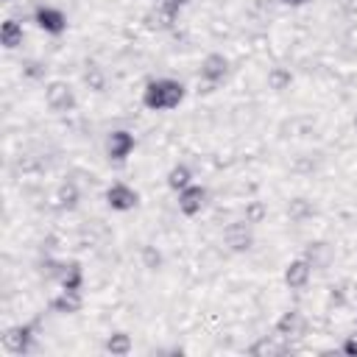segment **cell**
Listing matches in <instances>:
<instances>
[{"label": "cell", "instance_id": "6da1fadb", "mask_svg": "<svg viewBox=\"0 0 357 357\" xmlns=\"http://www.w3.org/2000/svg\"><path fill=\"white\" fill-rule=\"evenodd\" d=\"M184 100V84L176 78H156L148 81L142 89V106L148 112H167Z\"/></svg>", "mask_w": 357, "mask_h": 357}, {"label": "cell", "instance_id": "7a4b0ae2", "mask_svg": "<svg viewBox=\"0 0 357 357\" xmlns=\"http://www.w3.org/2000/svg\"><path fill=\"white\" fill-rule=\"evenodd\" d=\"M45 103L50 112H70L75 106V92L67 81H50L45 86Z\"/></svg>", "mask_w": 357, "mask_h": 357}, {"label": "cell", "instance_id": "3957f363", "mask_svg": "<svg viewBox=\"0 0 357 357\" xmlns=\"http://www.w3.org/2000/svg\"><path fill=\"white\" fill-rule=\"evenodd\" d=\"M226 73H229V59L223 53H206L204 61H201V67H198V75H201V81L209 89L218 86L226 78Z\"/></svg>", "mask_w": 357, "mask_h": 357}, {"label": "cell", "instance_id": "277c9868", "mask_svg": "<svg viewBox=\"0 0 357 357\" xmlns=\"http://www.w3.org/2000/svg\"><path fill=\"white\" fill-rule=\"evenodd\" d=\"M134 145H137L134 134H131V131H126V128H117V131H112V134L106 137V156H109L112 162L123 165V162L131 156Z\"/></svg>", "mask_w": 357, "mask_h": 357}, {"label": "cell", "instance_id": "5b68a950", "mask_svg": "<svg viewBox=\"0 0 357 357\" xmlns=\"http://www.w3.org/2000/svg\"><path fill=\"white\" fill-rule=\"evenodd\" d=\"M223 243L229 245V251L234 254H243L254 245V231H251V223L248 220H237V223H229L226 231H223Z\"/></svg>", "mask_w": 357, "mask_h": 357}, {"label": "cell", "instance_id": "8992f818", "mask_svg": "<svg viewBox=\"0 0 357 357\" xmlns=\"http://www.w3.org/2000/svg\"><path fill=\"white\" fill-rule=\"evenodd\" d=\"M106 204H109V209H114V212H128V209H134V206L139 204V192H137L134 187L123 184V181H114V184L106 190Z\"/></svg>", "mask_w": 357, "mask_h": 357}, {"label": "cell", "instance_id": "52a82bcc", "mask_svg": "<svg viewBox=\"0 0 357 357\" xmlns=\"http://www.w3.org/2000/svg\"><path fill=\"white\" fill-rule=\"evenodd\" d=\"M33 22H36L45 33H50V36H59V33L67 31V17H64V11H59V8H53V6H39V8L33 11Z\"/></svg>", "mask_w": 357, "mask_h": 357}, {"label": "cell", "instance_id": "ba28073f", "mask_svg": "<svg viewBox=\"0 0 357 357\" xmlns=\"http://www.w3.org/2000/svg\"><path fill=\"white\" fill-rule=\"evenodd\" d=\"M206 206V187H198V184H190L178 192V212L184 218H195L201 209Z\"/></svg>", "mask_w": 357, "mask_h": 357}, {"label": "cell", "instance_id": "9c48e42d", "mask_svg": "<svg viewBox=\"0 0 357 357\" xmlns=\"http://www.w3.org/2000/svg\"><path fill=\"white\" fill-rule=\"evenodd\" d=\"M310 279H312V262H310V259L298 257V259H290V262L284 265V284H287L290 290L307 287Z\"/></svg>", "mask_w": 357, "mask_h": 357}, {"label": "cell", "instance_id": "30bf717a", "mask_svg": "<svg viewBox=\"0 0 357 357\" xmlns=\"http://www.w3.org/2000/svg\"><path fill=\"white\" fill-rule=\"evenodd\" d=\"M3 343H6V349H8L11 354H28V351H31V346H33V329H31L28 324L14 326V329H8V332H6Z\"/></svg>", "mask_w": 357, "mask_h": 357}, {"label": "cell", "instance_id": "8fae6325", "mask_svg": "<svg viewBox=\"0 0 357 357\" xmlns=\"http://www.w3.org/2000/svg\"><path fill=\"white\" fill-rule=\"evenodd\" d=\"M81 307H84L81 290H67V287H61V293L50 298V310L59 312V315H75V312H81Z\"/></svg>", "mask_w": 357, "mask_h": 357}, {"label": "cell", "instance_id": "7c38bea8", "mask_svg": "<svg viewBox=\"0 0 357 357\" xmlns=\"http://www.w3.org/2000/svg\"><path fill=\"white\" fill-rule=\"evenodd\" d=\"M273 329H276L279 337H298L304 332V318H301L298 310H287V312L279 315V321H276Z\"/></svg>", "mask_w": 357, "mask_h": 357}, {"label": "cell", "instance_id": "4fadbf2b", "mask_svg": "<svg viewBox=\"0 0 357 357\" xmlns=\"http://www.w3.org/2000/svg\"><path fill=\"white\" fill-rule=\"evenodd\" d=\"M176 20H178V14H173V11H167V8H162L159 3H156V8H151V11L142 17V22H145V28H148V31H170Z\"/></svg>", "mask_w": 357, "mask_h": 357}, {"label": "cell", "instance_id": "5bb4252c", "mask_svg": "<svg viewBox=\"0 0 357 357\" xmlns=\"http://www.w3.org/2000/svg\"><path fill=\"white\" fill-rule=\"evenodd\" d=\"M103 349H106L112 357H126V354H131L134 340H131V335H128V332H112V335L106 337Z\"/></svg>", "mask_w": 357, "mask_h": 357}, {"label": "cell", "instance_id": "9a60e30c", "mask_svg": "<svg viewBox=\"0 0 357 357\" xmlns=\"http://www.w3.org/2000/svg\"><path fill=\"white\" fill-rule=\"evenodd\" d=\"M192 184V170L187 167V165H173L170 170H167V187L170 190H176V192H181L184 187H190Z\"/></svg>", "mask_w": 357, "mask_h": 357}, {"label": "cell", "instance_id": "2e32d148", "mask_svg": "<svg viewBox=\"0 0 357 357\" xmlns=\"http://www.w3.org/2000/svg\"><path fill=\"white\" fill-rule=\"evenodd\" d=\"M59 284L67 287V290H81L84 287V268L78 262H70V265L64 262V271L59 276Z\"/></svg>", "mask_w": 357, "mask_h": 357}, {"label": "cell", "instance_id": "e0dca14e", "mask_svg": "<svg viewBox=\"0 0 357 357\" xmlns=\"http://www.w3.org/2000/svg\"><path fill=\"white\" fill-rule=\"evenodd\" d=\"M0 42H3V47H8V50H14L17 45H22V25H20L17 20H6V22L0 25Z\"/></svg>", "mask_w": 357, "mask_h": 357}, {"label": "cell", "instance_id": "ac0fdd59", "mask_svg": "<svg viewBox=\"0 0 357 357\" xmlns=\"http://www.w3.org/2000/svg\"><path fill=\"white\" fill-rule=\"evenodd\" d=\"M284 351V346H279L273 337H259V340H254L251 346H248V354L251 357H273V354H282Z\"/></svg>", "mask_w": 357, "mask_h": 357}, {"label": "cell", "instance_id": "d6986e66", "mask_svg": "<svg viewBox=\"0 0 357 357\" xmlns=\"http://www.w3.org/2000/svg\"><path fill=\"white\" fill-rule=\"evenodd\" d=\"M290 84H293V73H290L287 67H273V70L268 73V89L284 92V89H290Z\"/></svg>", "mask_w": 357, "mask_h": 357}, {"label": "cell", "instance_id": "ffe728a7", "mask_svg": "<svg viewBox=\"0 0 357 357\" xmlns=\"http://www.w3.org/2000/svg\"><path fill=\"white\" fill-rule=\"evenodd\" d=\"M56 201H59L61 209H73V206L78 204V190H75V184H61L59 192H56Z\"/></svg>", "mask_w": 357, "mask_h": 357}, {"label": "cell", "instance_id": "44dd1931", "mask_svg": "<svg viewBox=\"0 0 357 357\" xmlns=\"http://www.w3.org/2000/svg\"><path fill=\"white\" fill-rule=\"evenodd\" d=\"M61 271H64V262H56V259H42V262H39V273H42L45 279H56V282H59Z\"/></svg>", "mask_w": 357, "mask_h": 357}, {"label": "cell", "instance_id": "7402d4cb", "mask_svg": "<svg viewBox=\"0 0 357 357\" xmlns=\"http://www.w3.org/2000/svg\"><path fill=\"white\" fill-rule=\"evenodd\" d=\"M265 218V204L262 201H251V204H245V220L254 226V223H259Z\"/></svg>", "mask_w": 357, "mask_h": 357}, {"label": "cell", "instance_id": "603a6c76", "mask_svg": "<svg viewBox=\"0 0 357 357\" xmlns=\"http://www.w3.org/2000/svg\"><path fill=\"white\" fill-rule=\"evenodd\" d=\"M142 265H145L148 271H156V268L162 265V254H159L153 245H145V248H142Z\"/></svg>", "mask_w": 357, "mask_h": 357}, {"label": "cell", "instance_id": "cb8c5ba5", "mask_svg": "<svg viewBox=\"0 0 357 357\" xmlns=\"http://www.w3.org/2000/svg\"><path fill=\"white\" fill-rule=\"evenodd\" d=\"M86 84H89V86H92L95 92H100L106 81H103V75H100L98 70H86Z\"/></svg>", "mask_w": 357, "mask_h": 357}, {"label": "cell", "instance_id": "d4e9b609", "mask_svg": "<svg viewBox=\"0 0 357 357\" xmlns=\"http://www.w3.org/2000/svg\"><path fill=\"white\" fill-rule=\"evenodd\" d=\"M287 212H290L293 218H298V215H307V212H310V206H307V201H301V198H298V201H293V204L287 206Z\"/></svg>", "mask_w": 357, "mask_h": 357}, {"label": "cell", "instance_id": "484cf974", "mask_svg": "<svg viewBox=\"0 0 357 357\" xmlns=\"http://www.w3.org/2000/svg\"><path fill=\"white\" fill-rule=\"evenodd\" d=\"M340 351H343V354H351V357L357 354V332H354V335H349V337L343 340V346H340Z\"/></svg>", "mask_w": 357, "mask_h": 357}, {"label": "cell", "instance_id": "4316f807", "mask_svg": "<svg viewBox=\"0 0 357 357\" xmlns=\"http://www.w3.org/2000/svg\"><path fill=\"white\" fill-rule=\"evenodd\" d=\"M159 6H162V8H167V11H173V14H178V11H181V6H184V0H159Z\"/></svg>", "mask_w": 357, "mask_h": 357}, {"label": "cell", "instance_id": "83f0119b", "mask_svg": "<svg viewBox=\"0 0 357 357\" xmlns=\"http://www.w3.org/2000/svg\"><path fill=\"white\" fill-rule=\"evenodd\" d=\"M282 6H290V8H298V6H304L307 0H279Z\"/></svg>", "mask_w": 357, "mask_h": 357}, {"label": "cell", "instance_id": "f1b7e54d", "mask_svg": "<svg viewBox=\"0 0 357 357\" xmlns=\"http://www.w3.org/2000/svg\"><path fill=\"white\" fill-rule=\"evenodd\" d=\"M354 128H357V114H354Z\"/></svg>", "mask_w": 357, "mask_h": 357}, {"label": "cell", "instance_id": "f546056e", "mask_svg": "<svg viewBox=\"0 0 357 357\" xmlns=\"http://www.w3.org/2000/svg\"><path fill=\"white\" fill-rule=\"evenodd\" d=\"M354 298H357V287H354Z\"/></svg>", "mask_w": 357, "mask_h": 357}]
</instances>
